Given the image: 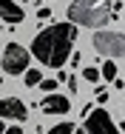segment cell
<instances>
[{"instance_id":"7","label":"cell","mask_w":125,"mask_h":134,"mask_svg":"<svg viewBox=\"0 0 125 134\" xmlns=\"http://www.w3.org/2000/svg\"><path fill=\"white\" fill-rule=\"evenodd\" d=\"M40 108L46 114H68L71 111V100L66 94H46V100L40 103Z\"/></svg>"},{"instance_id":"6","label":"cell","mask_w":125,"mask_h":134,"mask_svg":"<svg viewBox=\"0 0 125 134\" xmlns=\"http://www.w3.org/2000/svg\"><path fill=\"white\" fill-rule=\"evenodd\" d=\"M28 117V108L23 106L20 97H3L0 100V120H14V123H23Z\"/></svg>"},{"instance_id":"8","label":"cell","mask_w":125,"mask_h":134,"mask_svg":"<svg viewBox=\"0 0 125 134\" xmlns=\"http://www.w3.org/2000/svg\"><path fill=\"white\" fill-rule=\"evenodd\" d=\"M0 17L6 23H23L26 12L20 9V3H14V0H0Z\"/></svg>"},{"instance_id":"9","label":"cell","mask_w":125,"mask_h":134,"mask_svg":"<svg viewBox=\"0 0 125 134\" xmlns=\"http://www.w3.org/2000/svg\"><path fill=\"white\" fill-rule=\"evenodd\" d=\"M23 74H26V77H23V83L28 86V88H34V86H40V80H43V74H40L37 69H26Z\"/></svg>"},{"instance_id":"3","label":"cell","mask_w":125,"mask_h":134,"mask_svg":"<svg viewBox=\"0 0 125 134\" xmlns=\"http://www.w3.org/2000/svg\"><path fill=\"white\" fill-rule=\"evenodd\" d=\"M82 120H85V123H82L74 134H120L117 123L111 120V114H108L105 108H91Z\"/></svg>"},{"instance_id":"13","label":"cell","mask_w":125,"mask_h":134,"mask_svg":"<svg viewBox=\"0 0 125 134\" xmlns=\"http://www.w3.org/2000/svg\"><path fill=\"white\" fill-rule=\"evenodd\" d=\"M40 88H43L46 94H54V91H57V80H40Z\"/></svg>"},{"instance_id":"4","label":"cell","mask_w":125,"mask_h":134,"mask_svg":"<svg viewBox=\"0 0 125 134\" xmlns=\"http://www.w3.org/2000/svg\"><path fill=\"white\" fill-rule=\"evenodd\" d=\"M28 57L31 54L26 52L20 43H6V49L0 54V69L6 74H23L26 69H28Z\"/></svg>"},{"instance_id":"15","label":"cell","mask_w":125,"mask_h":134,"mask_svg":"<svg viewBox=\"0 0 125 134\" xmlns=\"http://www.w3.org/2000/svg\"><path fill=\"white\" fill-rule=\"evenodd\" d=\"M3 134H23V129H20V126H11V129H6Z\"/></svg>"},{"instance_id":"10","label":"cell","mask_w":125,"mask_h":134,"mask_svg":"<svg viewBox=\"0 0 125 134\" xmlns=\"http://www.w3.org/2000/svg\"><path fill=\"white\" fill-rule=\"evenodd\" d=\"M100 77L102 80H117V63H114V60H105V63H102Z\"/></svg>"},{"instance_id":"16","label":"cell","mask_w":125,"mask_h":134,"mask_svg":"<svg viewBox=\"0 0 125 134\" xmlns=\"http://www.w3.org/2000/svg\"><path fill=\"white\" fill-rule=\"evenodd\" d=\"M3 131H6V126H3V120H0V134H3Z\"/></svg>"},{"instance_id":"12","label":"cell","mask_w":125,"mask_h":134,"mask_svg":"<svg viewBox=\"0 0 125 134\" xmlns=\"http://www.w3.org/2000/svg\"><path fill=\"white\" fill-rule=\"evenodd\" d=\"M82 77L88 83H97L100 80V69H94V66H88V69H82Z\"/></svg>"},{"instance_id":"2","label":"cell","mask_w":125,"mask_h":134,"mask_svg":"<svg viewBox=\"0 0 125 134\" xmlns=\"http://www.w3.org/2000/svg\"><path fill=\"white\" fill-rule=\"evenodd\" d=\"M68 17H71V26L102 29L105 20L111 17V0H71Z\"/></svg>"},{"instance_id":"11","label":"cell","mask_w":125,"mask_h":134,"mask_svg":"<svg viewBox=\"0 0 125 134\" xmlns=\"http://www.w3.org/2000/svg\"><path fill=\"white\" fill-rule=\"evenodd\" d=\"M46 134H74V123H57V126H51Z\"/></svg>"},{"instance_id":"5","label":"cell","mask_w":125,"mask_h":134,"mask_svg":"<svg viewBox=\"0 0 125 134\" xmlns=\"http://www.w3.org/2000/svg\"><path fill=\"white\" fill-rule=\"evenodd\" d=\"M94 49H97V54H108V57H120V54L125 52V37L122 31H105V29H100V31H94Z\"/></svg>"},{"instance_id":"14","label":"cell","mask_w":125,"mask_h":134,"mask_svg":"<svg viewBox=\"0 0 125 134\" xmlns=\"http://www.w3.org/2000/svg\"><path fill=\"white\" fill-rule=\"evenodd\" d=\"M94 97H97L100 103H105V100H108V91H105V88H100V86H97V91H94Z\"/></svg>"},{"instance_id":"1","label":"cell","mask_w":125,"mask_h":134,"mask_svg":"<svg viewBox=\"0 0 125 134\" xmlns=\"http://www.w3.org/2000/svg\"><path fill=\"white\" fill-rule=\"evenodd\" d=\"M77 26L71 23H51L46 26L37 37H34V43H31V52L34 57L43 63V66H49V69H63L66 66V60L71 57V49H74L77 43Z\"/></svg>"}]
</instances>
